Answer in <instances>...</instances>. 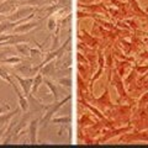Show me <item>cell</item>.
Instances as JSON below:
<instances>
[{
  "instance_id": "obj_20",
  "label": "cell",
  "mask_w": 148,
  "mask_h": 148,
  "mask_svg": "<svg viewBox=\"0 0 148 148\" xmlns=\"http://www.w3.org/2000/svg\"><path fill=\"white\" fill-rule=\"evenodd\" d=\"M1 18H3V17H1V15H0V20H1Z\"/></svg>"
},
{
  "instance_id": "obj_2",
  "label": "cell",
  "mask_w": 148,
  "mask_h": 148,
  "mask_svg": "<svg viewBox=\"0 0 148 148\" xmlns=\"http://www.w3.org/2000/svg\"><path fill=\"white\" fill-rule=\"evenodd\" d=\"M35 12V9L34 8H22V9H18L16 12H14L12 15H9L8 16V20L10 21H18L21 18H25L26 16H29L30 14Z\"/></svg>"
},
{
  "instance_id": "obj_17",
  "label": "cell",
  "mask_w": 148,
  "mask_h": 148,
  "mask_svg": "<svg viewBox=\"0 0 148 148\" xmlns=\"http://www.w3.org/2000/svg\"><path fill=\"white\" fill-rule=\"evenodd\" d=\"M48 29L51 31H53L56 29V21H54V18H52V17L48 20Z\"/></svg>"
},
{
  "instance_id": "obj_7",
  "label": "cell",
  "mask_w": 148,
  "mask_h": 148,
  "mask_svg": "<svg viewBox=\"0 0 148 148\" xmlns=\"http://www.w3.org/2000/svg\"><path fill=\"white\" fill-rule=\"evenodd\" d=\"M45 84L48 86V89L52 91V94H53V98H54V101H58V98H59V91L58 89L54 86V84L52 82H49L48 79H45Z\"/></svg>"
},
{
  "instance_id": "obj_18",
  "label": "cell",
  "mask_w": 148,
  "mask_h": 148,
  "mask_svg": "<svg viewBox=\"0 0 148 148\" xmlns=\"http://www.w3.org/2000/svg\"><path fill=\"white\" fill-rule=\"evenodd\" d=\"M9 110H10V106H9L8 104H3V105H0V114L5 112V111H9Z\"/></svg>"
},
{
  "instance_id": "obj_15",
  "label": "cell",
  "mask_w": 148,
  "mask_h": 148,
  "mask_svg": "<svg viewBox=\"0 0 148 148\" xmlns=\"http://www.w3.org/2000/svg\"><path fill=\"white\" fill-rule=\"evenodd\" d=\"M10 29V22H5V21H3V22H0V34L4 31H6Z\"/></svg>"
},
{
  "instance_id": "obj_16",
  "label": "cell",
  "mask_w": 148,
  "mask_h": 148,
  "mask_svg": "<svg viewBox=\"0 0 148 148\" xmlns=\"http://www.w3.org/2000/svg\"><path fill=\"white\" fill-rule=\"evenodd\" d=\"M59 83H61V85H63V86H71L72 85V82H71V79H67V78H66V79H64V78H62V79H59L58 80Z\"/></svg>"
},
{
  "instance_id": "obj_9",
  "label": "cell",
  "mask_w": 148,
  "mask_h": 148,
  "mask_svg": "<svg viewBox=\"0 0 148 148\" xmlns=\"http://www.w3.org/2000/svg\"><path fill=\"white\" fill-rule=\"evenodd\" d=\"M0 78H1L3 80H5L6 83H9L11 86L14 85V83H12V80H11V77L9 75V73L5 71V69H3V68H0Z\"/></svg>"
},
{
  "instance_id": "obj_19",
  "label": "cell",
  "mask_w": 148,
  "mask_h": 148,
  "mask_svg": "<svg viewBox=\"0 0 148 148\" xmlns=\"http://www.w3.org/2000/svg\"><path fill=\"white\" fill-rule=\"evenodd\" d=\"M3 131H4V130H1V131H0V137H1V135H3Z\"/></svg>"
},
{
  "instance_id": "obj_21",
  "label": "cell",
  "mask_w": 148,
  "mask_h": 148,
  "mask_svg": "<svg viewBox=\"0 0 148 148\" xmlns=\"http://www.w3.org/2000/svg\"><path fill=\"white\" fill-rule=\"evenodd\" d=\"M147 42H148V41H147Z\"/></svg>"
},
{
  "instance_id": "obj_6",
  "label": "cell",
  "mask_w": 148,
  "mask_h": 148,
  "mask_svg": "<svg viewBox=\"0 0 148 148\" xmlns=\"http://www.w3.org/2000/svg\"><path fill=\"white\" fill-rule=\"evenodd\" d=\"M16 8V4L14 0H6V1H4L0 4V14H4V12H10L12 11L14 9Z\"/></svg>"
},
{
  "instance_id": "obj_1",
  "label": "cell",
  "mask_w": 148,
  "mask_h": 148,
  "mask_svg": "<svg viewBox=\"0 0 148 148\" xmlns=\"http://www.w3.org/2000/svg\"><path fill=\"white\" fill-rule=\"evenodd\" d=\"M71 98H72V96L69 95V96H67L66 99H63L62 101H59V103H58V101H56V104H52V105H45V109L47 110V112H46L45 117L42 119V121H41V126H42V127H46V126H47L48 122L51 121V117H52V115H53L59 108H61L62 105L66 104L68 100H71Z\"/></svg>"
},
{
  "instance_id": "obj_11",
  "label": "cell",
  "mask_w": 148,
  "mask_h": 148,
  "mask_svg": "<svg viewBox=\"0 0 148 148\" xmlns=\"http://www.w3.org/2000/svg\"><path fill=\"white\" fill-rule=\"evenodd\" d=\"M17 112H18V110H15V111H11V112H9V114H6V115H3V116H0V123L8 122L9 120H10L12 116H15Z\"/></svg>"
},
{
  "instance_id": "obj_4",
  "label": "cell",
  "mask_w": 148,
  "mask_h": 148,
  "mask_svg": "<svg viewBox=\"0 0 148 148\" xmlns=\"http://www.w3.org/2000/svg\"><path fill=\"white\" fill-rule=\"evenodd\" d=\"M41 21H31V22H26L24 25H20V26H16L14 31L16 32V34H20V32H29L30 30L35 29L37 25H40Z\"/></svg>"
},
{
  "instance_id": "obj_3",
  "label": "cell",
  "mask_w": 148,
  "mask_h": 148,
  "mask_svg": "<svg viewBox=\"0 0 148 148\" xmlns=\"http://www.w3.org/2000/svg\"><path fill=\"white\" fill-rule=\"evenodd\" d=\"M14 77L17 79L18 84H20L21 89L24 90V94L25 96L27 98V96L30 95V91H31V88H32V83H34V79H24V78H21L20 75H17V74H14Z\"/></svg>"
},
{
  "instance_id": "obj_10",
  "label": "cell",
  "mask_w": 148,
  "mask_h": 148,
  "mask_svg": "<svg viewBox=\"0 0 148 148\" xmlns=\"http://www.w3.org/2000/svg\"><path fill=\"white\" fill-rule=\"evenodd\" d=\"M15 48H16L21 54H24V56H30V49H31V48H29L26 45H20V43H17V45L15 46Z\"/></svg>"
},
{
  "instance_id": "obj_14",
  "label": "cell",
  "mask_w": 148,
  "mask_h": 148,
  "mask_svg": "<svg viewBox=\"0 0 148 148\" xmlns=\"http://www.w3.org/2000/svg\"><path fill=\"white\" fill-rule=\"evenodd\" d=\"M53 123H69L71 122V117H61V119H53Z\"/></svg>"
},
{
  "instance_id": "obj_12",
  "label": "cell",
  "mask_w": 148,
  "mask_h": 148,
  "mask_svg": "<svg viewBox=\"0 0 148 148\" xmlns=\"http://www.w3.org/2000/svg\"><path fill=\"white\" fill-rule=\"evenodd\" d=\"M21 61H22V58H20V57H10V58H4L3 59L4 63H12V64L20 63Z\"/></svg>"
},
{
  "instance_id": "obj_5",
  "label": "cell",
  "mask_w": 148,
  "mask_h": 148,
  "mask_svg": "<svg viewBox=\"0 0 148 148\" xmlns=\"http://www.w3.org/2000/svg\"><path fill=\"white\" fill-rule=\"evenodd\" d=\"M37 127H38V120H32L30 122V141L32 145L37 143Z\"/></svg>"
},
{
  "instance_id": "obj_8",
  "label": "cell",
  "mask_w": 148,
  "mask_h": 148,
  "mask_svg": "<svg viewBox=\"0 0 148 148\" xmlns=\"http://www.w3.org/2000/svg\"><path fill=\"white\" fill-rule=\"evenodd\" d=\"M42 80H43V75H42V73L37 74L36 78L34 79V83H32V88H31V90H32V92H34V94L37 91V89H38V86L41 85V83H42Z\"/></svg>"
},
{
  "instance_id": "obj_13",
  "label": "cell",
  "mask_w": 148,
  "mask_h": 148,
  "mask_svg": "<svg viewBox=\"0 0 148 148\" xmlns=\"http://www.w3.org/2000/svg\"><path fill=\"white\" fill-rule=\"evenodd\" d=\"M30 56L32 58H38V57H41L42 56V52H41V49H36V48H31L30 49Z\"/></svg>"
}]
</instances>
